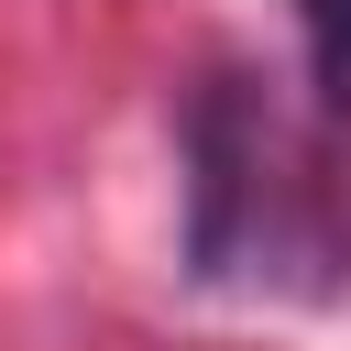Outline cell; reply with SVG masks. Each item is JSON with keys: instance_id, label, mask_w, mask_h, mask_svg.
<instances>
[{"instance_id": "2", "label": "cell", "mask_w": 351, "mask_h": 351, "mask_svg": "<svg viewBox=\"0 0 351 351\" xmlns=\"http://www.w3.org/2000/svg\"><path fill=\"white\" fill-rule=\"evenodd\" d=\"M296 44H307V99L329 132H351V0H296Z\"/></svg>"}, {"instance_id": "1", "label": "cell", "mask_w": 351, "mask_h": 351, "mask_svg": "<svg viewBox=\"0 0 351 351\" xmlns=\"http://www.w3.org/2000/svg\"><path fill=\"white\" fill-rule=\"evenodd\" d=\"M186 274L252 296L351 285V176L329 154V121L296 132L241 66L186 88Z\"/></svg>"}]
</instances>
